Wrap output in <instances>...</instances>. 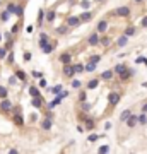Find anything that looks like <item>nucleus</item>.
<instances>
[{
	"label": "nucleus",
	"instance_id": "obj_34",
	"mask_svg": "<svg viewBox=\"0 0 147 154\" xmlns=\"http://www.w3.org/2000/svg\"><path fill=\"white\" fill-rule=\"evenodd\" d=\"M99 43H101V45H103V46H106V48H108V46H110V45H111V40H110V38H108V36H103V38H101V40H99Z\"/></svg>",
	"mask_w": 147,
	"mask_h": 154
},
{
	"label": "nucleus",
	"instance_id": "obj_11",
	"mask_svg": "<svg viewBox=\"0 0 147 154\" xmlns=\"http://www.w3.org/2000/svg\"><path fill=\"white\" fill-rule=\"evenodd\" d=\"M96 31H98L99 34H103V33H106L108 31V21L106 19H103V21L98 22V28H96Z\"/></svg>",
	"mask_w": 147,
	"mask_h": 154
},
{
	"label": "nucleus",
	"instance_id": "obj_58",
	"mask_svg": "<svg viewBox=\"0 0 147 154\" xmlns=\"http://www.w3.org/2000/svg\"><path fill=\"white\" fill-rule=\"evenodd\" d=\"M111 128V122H106L105 123V130H110Z\"/></svg>",
	"mask_w": 147,
	"mask_h": 154
},
{
	"label": "nucleus",
	"instance_id": "obj_42",
	"mask_svg": "<svg viewBox=\"0 0 147 154\" xmlns=\"http://www.w3.org/2000/svg\"><path fill=\"white\" fill-rule=\"evenodd\" d=\"M22 14H24V7H22V5H17V9H15V15L21 17Z\"/></svg>",
	"mask_w": 147,
	"mask_h": 154
},
{
	"label": "nucleus",
	"instance_id": "obj_12",
	"mask_svg": "<svg viewBox=\"0 0 147 154\" xmlns=\"http://www.w3.org/2000/svg\"><path fill=\"white\" fill-rule=\"evenodd\" d=\"M58 62L63 63V65H65V63H70V62H72V55L65 51V53H62V55L58 56Z\"/></svg>",
	"mask_w": 147,
	"mask_h": 154
},
{
	"label": "nucleus",
	"instance_id": "obj_52",
	"mask_svg": "<svg viewBox=\"0 0 147 154\" xmlns=\"http://www.w3.org/2000/svg\"><path fill=\"white\" fill-rule=\"evenodd\" d=\"M7 62L14 63V53H7Z\"/></svg>",
	"mask_w": 147,
	"mask_h": 154
},
{
	"label": "nucleus",
	"instance_id": "obj_55",
	"mask_svg": "<svg viewBox=\"0 0 147 154\" xmlns=\"http://www.w3.org/2000/svg\"><path fill=\"white\" fill-rule=\"evenodd\" d=\"M69 94H70V92L69 91H62V92H60V94H58V96H60V98H67V96H69Z\"/></svg>",
	"mask_w": 147,
	"mask_h": 154
},
{
	"label": "nucleus",
	"instance_id": "obj_48",
	"mask_svg": "<svg viewBox=\"0 0 147 154\" xmlns=\"http://www.w3.org/2000/svg\"><path fill=\"white\" fill-rule=\"evenodd\" d=\"M98 139H99V135H96V133H91V135L87 137V140H89V142H96Z\"/></svg>",
	"mask_w": 147,
	"mask_h": 154
},
{
	"label": "nucleus",
	"instance_id": "obj_24",
	"mask_svg": "<svg viewBox=\"0 0 147 154\" xmlns=\"http://www.w3.org/2000/svg\"><path fill=\"white\" fill-rule=\"evenodd\" d=\"M94 125H96V122L87 117V118H86V130H92V128H94Z\"/></svg>",
	"mask_w": 147,
	"mask_h": 154
},
{
	"label": "nucleus",
	"instance_id": "obj_49",
	"mask_svg": "<svg viewBox=\"0 0 147 154\" xmlns=\"http://www.w3.org/2000/svg\"><path fill=\"white\" fill-rule=\"evenodd\" d=\"M89 5H91V2H89V0H80V7L89 9Z\"/></svg>",
	"mask_w": 147,
	"mask_h": 154
},
{
	"label": "nucleus",
	"instance_id": "obj_6",
	"mask_svg": "<svg viewBox=\"0 0 147 154\" xmlns=\"http://www.w3.org/2000/svg\"><path fill=\"white\" fill-rule=\"evenodd\" d=\"M108 103H110L111 106L118 105L120 103V94L118 92H110V94H108Z\"/></svg>",
	"mask_w": 147,
	"mask_h": 154
},
{
	"label": "nucleus",
	"instance_id": "obj_31",
	"mask_svg": "<svg viewBox=\"0 0 147 154\" xmlns=\"http://www.w3.org/2000/svg\"><path fill=\"white\" fill-rule=\"evenodd\" d=\"M9 17H10V12H9L7 9H5V10H4V12L0 14V21H2V22H7V21H9Z\"/></svg>",
	"mask_w": 147,
	"mask_h": 154
},
{
	"label": "nucleus",
	"instance_id": "obj_43",
	"mask_svg": "<svg viewBox=\"0 0 147 154\" xmlns=\"http://www.w3.org/2000/svg\"><path fill=\"white\" fill-rule=\"evenodd\" d=\"M31 76L34 77V79H41V77H43V72H39V70H33V72H31Z\"/></svg>",
	"mask_w": 147,
	"mask_h": 154
},
{
	"label": "nucleus",
	"instance_id": "obj_56",
	"mask_svg": "<svg viewBox=\"0 0 147 154\" xmlns=\"http://www.w3.org/2000/svg\"><path fill=\"white\" fill-rule=\"evenodd\" d=\"M39 87H46V81H45V79H39Z\"/></svg>",
	"mask_w": 147,
	"mask_h": 154
},
{
	"label": "nucleus",
	"instance_id": "obj_27",
	"mask_svg": "<svg viewBox=\"0 0 147 154\" xmlns=\"http://www.w3.org/2000/svg\"><path fill=\"white\" fill-rule=\"evenodd\" d=\"M29 94H31L33 98H36V96H41V92H39V87H36V86L29 87Z\"/></svg>",
	"mask_w": 147,
	"mask_h": 154
},
{
	"label": "nucleus",
	"instance_id": "obj_23",
	"mask_svg": "<svg viewBox=\"0 0 147 154\" xmlns=\"http://www.w3.org/2000/svg\"><path fill=\"white\" fill-rule=\"evenodd\" d=\"M38 26H39V28H41L43 26V22H45V10H43V9H39V12H38Z\"/></svg>",
	"mask_w": 147,
	"mask_h": 154
},
{
	"label": "nucleus",
	"instance_id": "obj_10",
	"mask_svg": "<svg viewBox=\"0 0 147 154\" xmlns=\"http://www.w3.org/2000/svg\"><path fill=\"white\" fill-rule=\"evenodd\" d=\"M45 103H46V101H45L43 96H36V98H33V101H31V105L34 106V108H43Z\"/></svg>",
	"mask_w": 147,
	"mask_h": 154
},
{
	"label": "nucleus",
	"instance_id": "obj_22",
	"mask_svg": "<svg viewBox=\"0 0 147 154\" xmlns=\"http://www.w3.org/2000/svg\"><path fill=\"white\" fill-rule=\"evenodd\" d=\"M130 115H132V110H130V108H127V110H123V111H121V115H120V120H121V122H127V118H128Z\"/></svg>",
	"mask_w": 147,
	"mask_h": 154
},
{
	"label": "nucleus",
	"instance_id": "obj_2",
	"mask_svg": "<svg viewBox=\"0 0 147 154\" xmlns=\"http://www.w3.org/2000/svg\"><path fill=\"white\" fill-rule=\"evenodd\" d=\"M62 72H63V76L69 77V79H72V77L75 76V69H74V65H72V63H65Z\"/></svg>",
	"mask_w": 147,
	"mask_h": 154
},
{
	"label": "nucleus",
	"instance_id": "obj_19",
	"mask_svg": "<svg viewBox=\"0 0 147 154\" xmlns=\"http://www.w3.org/2000/svg\"><path fill=\"white\" fill-rule=\"evenodd\" d=\"M79 17H80V22H89L92 19V12H82Z\"/></svg>",
	"mask_w": 147,
	"mask_h": 154
},
{
	"label": "nucleus",
	"instance_id": "obj_59",
	"mask_svg": "<svg viewBox=\"0 0 147 154\" xmlns=\"http://www.w3.org/2000/svg\"><path fill=\"white\" fill-rule=\"evenodd\" d=\"M142 111H144V113H147V101L144 103V105H142Z\"/></svg>",
	"mask_w": 147,
	"mask_h": 154
},
{
	"label": "nucleus",
	"instance_id": "obj_39",
	"mask_svg": "<svg viewBox=\"0 0 147 154\" xmlns=\"http://www.w3.org/2000/svg\"><path fill=\"white\" fill-rule=\"evenodd\" d=\"M15 9H17L15 4H7V10L10 12V14H15Z\"/></svg>",
	"mask_w": 147,
	"mask_h": 154
},
{
	"label": "nucleus",
	"instance_id": "obj_51",
	"mask_svg": "<svg viewBox=\"0 0 147 154\" xmlns=\"http://www.w3.org/2000/svg\"><path fill=\"white\" fill-rule=\"evenodd\" d=\"M10 33H12V34H17V33H19V24H14L12 29H10Z\"/></svg>",
	"mask_w": 147,
	"mask_h": 154
},
{
	"label": "nucleus",
	"instance_id": "obj_32",
	"mask_svg": "<svg viewBox=\"0 0 147 154\" xmlns=\"http://www.w3.org/2000/svg\"><path fill=\"white\" fill-rule=\"evenodd\" d=\"M91 108H92L91 103H87V101H82V103H80V110H82L84 113H87L89 110H91Z\"/></svg>",
	"mask_w": 147,
	"mask_h": 154
},
{
	"label": "nucleus",
	"instance_id": "obj_33",
	"mask_svg": "<svg viewBox=\"0 0 147 154\" xmlns=\"http://www.w3.org/2000/svg\"><path fill=\"white\" fill-rule=\"evenodd\" d=\"M139 123H140V125H147V113L142 111L139 115Z\"/></svg>",
	"mask_w": 147,
	"mask_h": 154
},
{
	"label": "nucleus",
	"instance_id": "obj_57",
	"mask_svg": "<svg viewBox=\"0 0 147 154\" xmlns=\"http://www.w3.org/2000/svg\"><path fill=\"white\" fill-rule=\"evenodd\" d=\"M77 132H86V127H82V125H77Z\"/></svg>",
	"mask_w": 147,
	"mask_h": 154
},
{
	"label": "nucleus",
	"instance_id": "obj_4",
	"mask_svg": "<svg viewBox=\"0 0 147 154\" xmlns=\"http://www.w3.org/2000/svg\"><path fill=\"white\" fill-rule=\"evenodd\" d=\"M12 120L17 127H22L24 125V118H22V113L21 111H12Z\"/></svg>",
	"mask_w": 147,
	"mask_h": 154
},
{
	"label": "nucleus",
	"instance_id": "obj_47",
	"mask_svg": "<svg viewBox=\"0 0 147 154\" xmlns=\"http://www.w3.org/2000/svg\"><path fill=\"white\" fill-rule=\"evenodd\" d=\"M135 63H144V65L147 67V58H146V56H139V58L135 60Z\"/></svg>",
	"mask_w": 147,
	"mask_h": 154
},
{
	"label": "nucleus",
	"instance_id": "obj_15",
	"mask_svg": "<svg viewBox=\"0 0 147 154\" xmlns=\"http://www.w3.org/2000/svg\"><path fill=\"white\" fill-rule=\"evenodd\" d=\"M51 127H53V120H51V118H46V117H45V120L41 122V128H43V130H50Z\"/></svg>",
	"mask_w": 147,
	"mask_h": 154
},
{
	"label": "nucleus",
	"instance_id": "obj_36",
	"mask_svg": "<svg viewBox=\"0 0 147 154\" xmlns=\"http://www.w3.org/2000/svg\"><path fill=\"white\" fill-rule=\"evenodd\" d=\"M74 69H75V74H82V72L86 70V67L82 65V63H75V65H74Z\"/></svg>",
	"mask_w": 147,
	"mask_h": 154
},
{
	"label": "nucleus",
	"instance_id": "obj_45",
	"mask_svg": "<svg viewBox=\"0 0 147 154\" xmlns=\"http://www.w3.org/2000/svg\"><path fill=\"white\" fill-rule=\"evenodd\" d=\"M86 99H87V94H86V91H80V92H79V101L82 103V101H86Z\"/></svg>",
	"mask_w": 147,
	"mask_h": 154
},
{
	"label": "nucleus",
	"instance_id": "obj_28",
	"mask_svg": "<svg viewBox=\"0 0 147 154\" xmlns=\"http://www.w3.org/2000/svg\"><path fill=\"white\" fill-rule=\"evenodd\" d=\"M15 76H17V79H19V81H22V82H26V79H28L24 70H15Z\"/></svg>",
	"mask_w": 147,
	"mask_h": 154
},
{
	"label": "nucleus",
	"instance_id": "obj_3",
	"mask_svg": "<svg viewBox=\"0 0 147 154\" xmlns=\"http://www.w3.org/2000/svg\"><path fill=\"white\" fill-rule=\"evenodd\" d=\"M113 15H120V17H128V15H130V7H127V5H121V7H118L116 10H113Z\"/></svg>",
	"mask_w": 147,
	"mask_h": 154
},
{
	"label": "nucleus",
	"instance_id": "obj_44",
	"mask_svg": "<svg viewBox=\"0 0 147 154\" xmlns=\"http://www.w3.org/2000/svg\"><path fill=\"white\" fill-rule=\"evenodd\" d=\"M80 86H82V82H80L79 79H74V81H72V87H75V89H79Z\"/></svg>",
	"mask_w": 147,
	"mask_h": 154
},
{
	"label": "nucleus",
	"instance_id": "obj_29",
	"mask_svg": "<svg viewBox=\"0 0 147 154\" xmlns=\"http://www.w3.org/2000/svg\"><path fill=\"white\" fill-rule=\"evenodd\" d=\"M135 33H137V29L133 28V26H128V28L125 29V33H123V34H127L128 38H130V36H135Z\"/></svg>",
	"mask_w": 147,
	"mask_h": 154
},
{
	"label": "nucleus",
	"instance_id": "obj_5",
	"mask_svg": "<svg viewBox=\"0 0 147 154\" xmlns=\"http://www.w3.org/2000/svg\"><path fill=\"white\" fill-rule=\"evenodd\" d=\"M99 40H101V38H99V33L96 31V33H91V34H89L87 43H89L91 46H96V45H99Z\"/></svg>",
	"mask_w": 147,
	"mask_h": 154
},
{
	"label": "nucleus",
	"instance_id": "obj_50",
	"mask_svg": "<svg viewBox=\"0 0 147 154\" xmlns=\"http://www.w3.org/2000/svg\"><path fill=\"white\" fill-rule=\"evenodd\" d=\"M99 60H101V55H92L91 58H89V62H94V63H98Z\"/></svg>",
	"mask_w": 147,
	"mask_h": 154
},
{
	"label": "nucleus",
	"instance_id": "obj_26",
	"mask_svg": "<svg viewBox=\"0 0 147 154\" xmlns=\"http://www.w3.org/2000/svg\"><path fill=\"white\" fill-rule=\"evenodd\" d=\"M69 24H67V22H65V24H63V26H60V28L56 29V33H58V34H67V33H69Z\"/></svg>",
	"mask_w": 147,
	"mask_h": 154
},
{
	"label": "nucleus",
	"instance_id": "obj_7",
	"mask_svg": "<svg viewBox=\"0 0 147 154\" xmlns=\"http://www.w3.org/2000/svg\"><path fill=\"white\" fill-rule=\"evenodd\" d=\"M127 125H128V128H133V127L137 125V123H139V115H130V117H128V118H127V122H125Z\"/></svg>",
	"mask_w": 147,
	"mask_h": 154
},
{
	"label": "nucleus",
	"instance_id": "obj_35",
	"mask_svg": "<svg viewBox=\"0 0 147 154\" xmlns=\"http://www.w3.org/2000/svg\"><path fill=\"white\" fill-rule=\"evenodd\" d=\"M9 94V89L7 87H4V86H0V99H5Z\"/></svg>",
	"mask_w": 147,
	"mask_h": 154
},
{
	"label": "nucleus",
	"instance_id": "obj_40",
	"mask_svg": "<svg viewBox=\"0 0 147 154\" xmlns=\"http://www.w3.org/2000/svg\"><path fill=\"white\" fill-rule=\"evenodd\" d=\"M31 58H33V55H31V51H24V55H22V60H24V62H29Z\"/></svg>",
	"mask_w": 147,
	"mask_h": 154
},
{
	"label": "nucleus",
	"instance_id": "obj_20",
	"mask_svg": "<svg viewBox=\"0 0 147 154\" xmlns=\"http://www.w3.org/2000/svg\"><path fill=\"white\" fill-rule=\"evenodd\" d=\"M113 74H115L113 70H105V72L101 74V79H103V81H111V79H113Z\"/></svg>",
	"mask_w": 147,
	"mask_h": 154
},
{
	"label": "nucleus",
	"instance_id": "obj_8",
	"mask_svg": "<svg viewBox=\"0 0 147 154\" xmlns=\"http://www.w3.org/2000/svg\"><path fill=\"white\" fill-rule=\"evenodd\" d=\"M133 74H135V70L133 69H127V70H123L118 77H120V81H128L130 77H133Z\"/></svg>",
	"mask_w": 147,
	"mask_h": 154
},
{
	"label": "nucleus",
	"instance_id": "obj_46",
	"mask_svg": "<svg viewBox=\"0 0 147 154\" xmlns=\"http://www.w3.org/2000/svg\"><path fill=\"white\" fill-rule=\"evenodd\" d=\"M108 151H110V146H99V149H98V153H101V154L108 153Z\"/></svg>",
	"mask_w": 147,
	"mask_h": 154
},
{
	"label": "nucleus",
	"instance_id": "obj_16",
	"mask_svg": "<svg viewBox=\"0 0 147 154\" xmlns=\"http://www.w3.org/2000/svg\"><path fill=\"white\" fill-rule=\"evenodd\" d=\"M48 34H46V33H41V34H39V48H45V46H46V45H48Z\"/></svg>",
	"mask_w": 147,
	"mask_h": 154
},
{
	"label": "nucleus",
	"instance_id": "obj_37",
	"mask_svg": "<svg viewBox=\"0 0 147 154\" xmlns=\"http://www.w3.org/2000/svg\"><path fill=\"white\" fill-rule=\"evenodd\" d=\"M96 65H98V63L89 62L87 65H86V72H94V70H96Z\"/></svg>",
	"mask_w": 147,
	"mask_h": 154
},
{
	"label": "nucleus",
	"instance_id": "obj_13",
	"mask_svg": "<svg viewBox=\"0 0 147 154\" xmlns=\"http://www.w3.org/2000/svg\"><path fill=\"white\" fill-rule=\"evenodd\" d=\"M55 10H51V9H50V10H46V12H45V22H53L55 21Z\"/></svg>",
	"mask_w": 147,
	"mask_h": 154
},
{
	"label": "nucleus",
	"instance_id": "obj_61",
	"mask_svg": "<svg viewBox=\"0 0 147 154\" xmlns=\"http://www.w3.org/2000/svg\"><path fill=\"white\" fill-rule=\"evenodd\" d=\"M0 41H2V33H0Z\"/></svg>",
	"mask_w": 147,
	"mask_h": 154
},
{
	"label": "nucleus",
	"instance_id": "obj_17",
	"mask_svg": "<svg viewBox=\"0 0 147 154\" xmlns=\"http://www.w3.org/2000/svg\"><path fill=\"white\" fill-rule=\"evenodd\" d=\"M127 69H128V67H127L125 63H118V65H115V69H113V72H115L116 76H120V74H121L123 70H127Z\"/></svg>",
	"mask_w": 147,
	"mask_h": 154
},
{
	"label": "nucleus",
	"instance_id": "obj_38",
	"mask_svg": "<svg viewBox=\"0 0 147 154\" xmlns=\"http://www.w3.org/2000/svg\"><path fill=\"white\" fill-rule=\"evenodd\" d=\"M7 53H9V50H7V48H2V46H0V60L7 58Z\"/></svg>",
	"mask_w": 147,
	"mask_h": 154
},
{
	"label": "nucleus",
	"instance_id": "obj_25",
	"mask_svg": "<svg viewBox=\"0 0 147 154\" xmlns=\"http://www.w3.org/2000/svg\"><path fill=\"white\" fill-rule=\"evenodd\" d=\"M98 86H99V79H91L87 82V89H96Z\"/></svg>",
	"mask_w": 147,
	"mask_h": 154
},
{
	"label": "nucleus",
	"instance_id": "obj_54",
	"mask_svg": "<svg viewBox=\"0 0 147 154\" xmlns=\"http://www.w3.org/2000/svg\"><path fill=\"white\" fill-rule=\"evenodd\" d=\"M86 118H87L86 113H80V115H79V122H86Z\"/></svg>",
	"mask_w": 147,
	"mask_h": 154
},
{
	"label": "nucleus",
	"instance_id": "obj_21",
	"mask_svg": "<svg viewBox=\"0 0 147 154\" xmlns=\"http://www.w3.org/2000/svg\"><path fill=\"white\" fill-rule=\"evenodd\" d=\"M48 91L51 92V94H55V96H58V94H60V92L63 91V87H62L60 84H56V86H53V87H50Z\"/></svg>",
	"mask_w": 147,
	"mask_h": 154
},
{
	"label": "nucleus",
	"instance_id": "obj_62",
	"mask_svg": "<svg viewBox=\"0 0 147 154\" xmlns=\"http://www.w3.org/2000/svg\"><path fill=\"white\" fill-rule=\"evenodd\" d=\"M96 2H103V0H96Z\"/></svg>",
	"mask_w": 147,
	"mask_h": 154
},
{
	"label": "nucleus",
	"instance_id": "obj_30",
	"mask_svg": "<svg viewBox=\"0 0 147 154\" xmlns=\"http://www.w3.org/2000/svg\"><path fill=\"white\" fill-rule=\"evenodd\" d=\"M53 46H55L53 43H48V45H46V46L43 48V53H46V55H50V53H53V50H55Z\"/></svg>",
	"mask_w": 147,
	"mask_h": 154
},
{
	"label": "nucleus",
	"instance_id": "obj_41",
	"mask_svg": "<svg viewBox=\"0 0 147 154\" xmlns=\"http://www.w3.org/2000/svg\"><path fill=\"white\" fill-rule=\"evenodd\" d=\"M17 81H19V79H17V76H15V74H14V76H10V77H9V84H10V86L17 84Z\"/></svg>",
	"mask_w": 147,
	"mask_h": 154
},
{
	"label": "nucleus",
	"instance_id": "obj_53",
	"mask_svg": "<svg viewBox=\"0 0 147 154\" xmlns=\"http://www.w3.org/2000/svg\"><path fill=\"white\" fill-rule=\"evenodd\" d=\"M140 26H142V28H147V15H146V17H142V21H140Z\"/></svg>",
	"mask_w": 147,
	"mask_h": 154
},
{
	"label": "nucleus",
	"instance_id": "obj_60",
	"mask_svg": "<svg viewBox=\"0 0 147 154\" xmlns=\"http://www.w3.org/2000/svg\"><path fill=\"white\" fill-rule=\"evenodd\" d=\"M133 2H135V4H142V2H144V0H133Z\"/></svg>",
	"mask_w": 147,
	"mask_h": 154
},
{
	"label": "nucleus",
	"instance_id": "obj_18",
	"mask_svg": "<svg viewBox=\"0 0 147 154\" xmlns=\"http://www.w3.org/2000/svg\"><path fill=\"white\" fill-rule=\"evenodd\" d=\"M127 43H128V36H127V34H121V36L118 38V41H116V45H118L120 48H123V46H125Z\"/></svg>",
	"mask_w": 147,
	"mask_h": 154
},
{
	"label": "nucleus",
	"instance_id": "obj_9",
	"mask_svg": "<svg viewBox=\"0 0 147 154\" xmlns=\"http://www.w3.org/2000/svg\"><path fill=\"white\" fill-rule=\"evenodd\" d=\"M67 24H69V28H75L80 24V17L79 15H70L69 19H67Z\"/></svg>",
	"mask_w": 147,
	"mask_h": 154
},
{
	"label": "nucleus",
	"instance_id": "obj_14",
	"mask_svg": "<svg viewBox=\"0 0 147 154\" xmlns=\"http://www.w3.org/2000/svg\"><path fill=\"white\" fill-rule=\"evenodd\" d=\"M60 101H62V98H60V96H56L55 99H51L48 105H46V108H48V110H55L56 106L60 105Z\"/></svg>",
	"mask_w": 147,
	"mask_h": 154
},
{
	"label": "nucleus",
	"instance_id": "obj_1",
	"mask_svg": "<svg viewBox=\"0 0 147 154\" xmlns=\"http://www.w3.org/2000/svg\"><path fill=\"white\" fill-rule=\"evenodd\" d=\"M12 108H14L12 101H9L7 98H5V99H2V103H0V111H2V113H9V111H12Z\"/></svg>",
	"mask_w": 147,
	"mask_h": 154
}]
</instances>
